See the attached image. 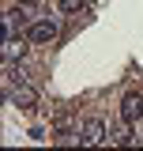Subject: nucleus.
<instances>
[{"mask_svg":"<svg viewBox=\"0 0 143 151\" xmlns=\"http://www.w3.org/2000/svg\"><path fill=\"white\" fill-rule=\"evenodd\" d=\"M106 140H109L106 121H98V117L83 121V129H79V144H83V147H98V144H106Z\"/></svg>","mask_w":143,"mask_h":151,"instance_id":"obj_1","label":"nucleus"},{"mask_svg":"<svg viewBox=\"0 0 143 151\" xmlns=\"http://www.w3.org/2000/svg\"><path fill=\"white\" fill-rule=\"evenodd\" d=\"M23 53H26V45H23V42H15V38H8V42H4V60H23Z\"/></svg>","mask_w":143,"mask_h":151,"instance_id":"obj_6","label":"nucleus"},{"mask_svg":"<svg viewBox=\"0 0 143 151\" xmlns=\"http://www.w3.org/2000/svg\"><path fill=\"white\" fill-rule=\"evenodd\" d=\"M87 0H60V12H83Z\"/></svg>","mask_w":143,"mask_h":151,"instance_id":"obj_7","label":"nucleus"},{"mask_svg":"<svg viewBox=\"0 0 143 151\" xmlns=\"http://www.w3.org/2000/svg\"><path fill=\"white\" fill-rule=\"evenodd\" d=\"M121 121H132V125L143 121V98L139 94H124L121 98Z\"/></svg>","mask_w":143,"mask_h":151,"instance_id":"obj_4","label":"nucleus"},{"mask_svg":"<svg viewBox=\"0 0 143 151\" xmlns=\"http://www.w3.org/2000/svg\"><path fill=\"white\" fill-rule=\"evenodd\" d=\"M8 102L19 106V110H38V91L30 83H11L8 87Z\"/></svg>","mask_w":143,"mask_h":151,"instance_id":"obj_2","label":"nucleus"},{"mask_svg":"<svg viewBox=\"0 0 143 151\" xmlns=\"http://www.w3.org/2000/svg\"><path fill=\"white\" fill-rule=\"evenodd\" d=\"M56 34H60V27H56L53 19H38V23H30V30H26V38L34 45H49V42H56Z\"/></svg>","mask_w":143,"mask_h":151,"instance_id":"obj_3","label":"nucleus"},{"mask_svg":"<svg viewBox=\"0 0 143 151\" xmlns=\"http://www.w3.org/2000/svg\"><path fill=\"white\" fill-rule=\"evenodd\" d=\"M109 144H136V129H132V121H121L117 129H109Z\"/></svg>","mask_w":143,"mask_h":151,"instance_id":"obj_5","label":"nucleus"}]
</instances>
